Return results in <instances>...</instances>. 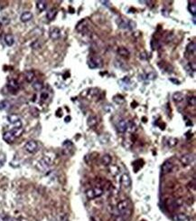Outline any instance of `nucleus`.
I'll use <instances>...</instances> for the list:
<instances>
[{
  "label": "nucleus",
  "mask_w": 196,
  "mask_h": 221,
  "mask_svg": "<svg viewBox=\"0 0 196 221\" xmlns=\"http://www.w3.org/2000/svg\"><path fill=\"white\" fill-rule=\"evenodd\" d=\"M117 209L124 220H127L131 217V206L127 199H123L118 202Z\"/></svg>",
  "instance_id": "nucleus-1"
},
{
  "label": "nucleus",
  "mask_w": 196,
  "mask_h": 221,
  "mask_svg": "<svg viewBox=\"0 0 196 221\" xmlns=\"http://www.w3.org/2000/svg\"><path fill=\"white\" fill-rule=\"evenodd\" d=\"M52 163V160L49 157L45 156V157H43L42 160H40L39 161H38V163L36 165V168L38 169V170L43 172V171L47 170L50 168Z\"/></svg>",
  "instance_id": "nucleus-2"
},
{
  "label": "nucleus",
  "mask_w": 196,
  "mask_h": 221,
  "mask_svg": "<svg viewBox=\"0 0 196 221\" xmlns=\"http://www.w3.org/2000/svg\"><path fill=\"white\" fill-rule=\"evenodd\" d=\"M102 194H103V190L100 188H93L86 191V196L89 199H94L96 198H100V196H102Z\"/></svg>",
  "instance_id": "nucleus-3"
},
{
  "label": "nucleus",
  "mask_w": 196,
  "mask_h": 221,
  "mask_svg": "<svg viewBox=\"0 0 196 221\" xmlns=\"http://www.w3.org/2000/svg\"><path fill=\"white\" fill-rule=\"evenodd\" d=\"M118 27L123 29H134L137 26V24L131 20H126V19H120L118 22Z\"/></svg>",
  "instance_id": "nucleus-4"
},
{
  "label": "nucleus",
  "mask_w": 196,
  "mask_h": 221,
  "mask_svg": "<svg viewBox=\"0 0 196 221\" xmlns=\"http://www.w3.org/2000/svg\"><path fill=\"white\" fill-rule=\"evenodd\" d=\"M7 121L9 123L14 125V128H21L22 127V121L19 116L15 114H10L7 116Z\"/></svg>",
  "instance_id": "nucleus-5"
},
{
  "label": "nucleus",
  "mask_w": 196,
  "mask_h": 221,
  "mask_svg": "<svg viewBox=\"0 0 196 221\" xmlns=\"http://www.w3.org/2000/svg\"><path fill=\"white\" fill-rule=\"evenodd\" d=\"M180 160H181V163H182L184 166L191 165V164L194 161V154H191V153L184 154V155H183V156L181 157Z\"/></svg>",
  "instance_id": "nucleus-6"
},
{
  "label": "nucleus",
  "mask_w": 196,
  "mask_h": 221,
  "mask_svg": "<svg viewBox=\"0 0 196 221\" xmlns=\"http://www.w3.org/2000/svg\"><path fill=\"white\" fill-rule=\"evenodd\" d=\"M25 149L29 153H35L38 150V143L35 141H29L25 143Z\"/></svg>",
  "instance_id": "nucleus-7"
},
{
  "label": "nucleus",
  "mask_w": 196,
  "mask_h": 221,
  "mask_svg": "<svg viewBox=\"0 0 196 221\" xmlns=\"http://www.w3.org/2000/svg\"><path fill=\"white\" fill-rule=\"evenodd\" d=\"M88 65L90 69H96V68H99L102 65V61L100 58L92 57L88 61Z\"/></svg>",
  "instance_id": "nucleus-8"
},
{
  "label": "nucleus",
  "mask_w": 196,
  "mask_h": 221,
  "mask_svg": "<svg viewBox=\"0 0 196 221\" xmlns=\"http://www.w3.org/2000/svg\"><path fill=\"white\" fill-rule=\"evenodd\" d=\"M7 89H8V91L11 93L15 94L17 93V91L19 90V84H18V82L15 80L12 79V80L9 81V82L7 84Z\"/></svg>",
  "instance_id": "nucleus-9"
},
{
  "label": "nucleus",
  "mask_w": 196,
  "mask_h": 221,
  "mask_svg": "<svg viewBox=\"0 0 196 221\" xmlns=\"http://www.w3.org/2000/svg\"><path fill=\"white\" fill-rule=\"evenodd\" d=\"M127 121H125V120H123V119H121V120H119L118 122H117V124H116V128H117V131H118V132H120V133H124V132H126L127 131Z\"/></svg>",
  "instance_id": "nucleus-10"
},
{
  "label": "nucleus",
  "mask_w": 196,
  "mask_h": 221,
  "mask_svg": "<svg viewBox=\"0 0 196 221\" xmlns=\"http://www.w3.org/2000/svg\"><path fill=\"white\" fill-rule=\"evenodd\" d=\"M120 183L124 188H130L131 186V178L127 173H124L120 178Z\"/></svg>",
  "instance_id": "nucleus-11"
},
{
  "label": "nucleus",
  "mask_w": 196,
  "mask_h": 221,
  "mask_svg": "<svg viewBox=\"0 0 196 221\" xmlns=\"http://www.w3.org/2000/svg\"><path fill=\"white\" fill-rule=\"evenodd\" d=\"M15 139H16V137L15 136V134L13 133L12 131L5 132L3 135V140L7 143H13L15 141Z\"/></svg>",
  "instance_id": "nucleus-12"
},
{
  "label": "nucleus",
  "mask_w": 196,
  "mask_h": 221,
  "mask_svg": "<svg viewBox=\"0 0 196 221\" xmlns=\"http://www.w3.org/2000/svg\"><path fill=\"white\" fill-rule=\"evenodd\" d=\"M173 168H174V164L171 162V161H165L163 166H162V172L163 174H168L170 173L172 170H173Z\"/></svg>",
  "instance_id": "nucleus-13"
},
{
  "label": "nucleus",
  "mask_w": 196,
  "mask_h": 221,
  "mask_svg": "<svg viewBox=\"0 0 196 221\" xmlns=\"http://www.w3.org/2000/svg\"><path fill=\"white\" fill-rule=\"evenodd\" d=\"M49 36H50V38L52 40H57L61 37V30L58 27H53V28L51 29Z\"/></svg>",
  "instance_id": "nucleus-14"
},
{
  "label": "nucleus",
  "mask_w": 196,
  "mask_h": 221,
  "mask_svg": "<svg viewBox=\"0 0 196 221\" xmlns=\"http://www.w3.org/2000/svg\"><path fill=\"white\" fill-rule=\"evenodd\" d=\"M118 84L124 90H128L129 89V86L131 84V82H130V80H129L128 77H125V78H123V79H121V80L118 81Z\"/></svg>",
  "instance_id": "nucleus-15"
},
{
  "label": "nucleus",
  "mask_w": 196,
  "mask_h": 221,
  "mask_svg": "<svg viewBox=\"0 0 196 221\" xmlns=\"http://www.w3.org/2000/svg\"><path fill=\"white\" fill-rule=\"evenodd\" d=\"M33 18V14L29 11H25L24 12L21 16H20V20L23 22V23H26V22H29L31 19Z\"/></svg>",
  "instance_id": "nucleus-16"
},
{
  "label": "nucleus",
  "mask_w": 196,
  "mask_h": 221,
  "mask_svg": "<svg viewBox=\"0 0 196 221\" xmlns=\"http://www.w3.org/2000/svg\"><path fill=\"white\" fill-rule=\"evenodd\" d=\"M173 99L175 103H181L184 101V95L183 93H180V92H176L173 94Z\"/></svg>",
  "instance_id": "nucleus-17"
},
{
  "label": "nucleus",
  "mask_w": 196,
  "mask_h": 221,
  "mask_svg": "<svg viewBox=\"0 0 196 221\" xmlns=\"http://www.w3.org/2000/svg\"><path fill=\"white\" fill-rule=\"evenodd\" d=\"M56 15H57V10H56L55 8L50 9V10L47 12V14H46V18H47L49 21H52V20H53V19L55 18Z\"/></svg>",
  "instance_id": "nucleus-18"
},
{
  "label": "nucleus",
  "mask_w": 196,
  "mask_h": 221,
  "mask_svg": "<svg viewBox=\"0 0 196 221\" xmlns=\"http://www.w3.org/2000/svg\"><path fill=\"white\" fill-rule=\"evenodd\" d=\"M5 43L6 44V45L8 46H12L15 43V38L14 36L11 35V34H7L5 36Z\"/></svg>",
  "instance_id": "nucleus-19"
},
{
  "label": "nucleus",
  "mask_w": 196,
  "mask_h": 221,
  "mask_svg": "<svg viewBox=\"0 0 196 221\" xmlns=\"http://www.w3.org/2000/svg\"><path fill=\"white\" fill-rule=\"evenodd\" d=\"M111 160H112V159H111L110 155H109V154H105V155L101 158V163H102L104 166H109V165L111 163Z\"/></svg>",
  "instance_id": "nucleus-20"
},
{
  "label": "nucleus",
  "mask_w": 196,
  "mask_h": 221,
  "mask_svg": "<svg viewBox=\"0 0 196 221\" xmlns=\"http://www.w3.org/2000/svg\"><path fill=\"white\" fill-rule=\"evenodd\" d=\"M173 220L174 221H185L187 220V216L185 214L183 213H179V214H175L173 217Z\"/></svg>",
  "instance_id": "nucleus-21"
},
{
  "label": "nucleus",
  "mask_w": 196,
  "mask_h": 221,
  "mask_svg": "<svg viewBox=\"0 0 196 221\" xmlns=\"http://www.w3.org/2000/svg\"><path fill=\"white\" fill-rule=\"evenodd\" d=\"M87 123H88V126L89 127H94V126H96L97 123H98L97 117L96 116H90V117H89Z\"/></svg>",
  "instance_id": "nucleus-22"
},
{
  "label": "nucleus",
  "mask_w": 196,
  "mask_h": 221,
  "mask_svg": "<svg viewBox=\"0 0 196 221\" xmlns=\"http://www.w3.org/2000/svg\"><path fill=\"white\" fill-rule=\"evenodd\" d=\"M46 6H47V5H46V2H44V1H37L36 2V7L40 12L44 11L46 9Z\"/></svg>",
  "instance_id": "nucleus-23"
},
{
  "label": "nucleus",
  "mask_w": 196,
  "mask_h": 221,
  "mask_svg": "<svg viewBox=\"0 0 196 221\" xmlns=\"http://www.w3.org/2000/svg\"><path fill=\"white\" fill-rule=\"evenodd\" d=\"M186 52L189 54H194L195 52V43L194 42H191L187 46H186Z\"/></svg>",
  "instance_id": "nucleus-24"
},
{
  "label": "nucleus",
  "mask_w": 196,
  "mask_h": 221,
  "mask_svg": "<svg viewBox=\"0 0 196 221\" xmlns=\"http://www.w3.org/2000/svg\"><path fill=\"white\" fill-rule=\"evenodd\" d=\"M10 106H11L10 103L8 101H6V100H4V101L0 102V110L1 111L7 110V109L10 108Z\"/></svg>",
  "instance_id": "nucleus-25"
},
{
  "label": "nucleus",
  "mask_w": 196,
  "mask_h": 221,
  "mask_svg": "<svg viewBox=\"0 0 196 221\" xmlns=\"http://www.w3.org/2000/svg\"><path fill=\"white\" fill-rule=\"evenodd\" d=\"M35 78V73L33 71H27L25 73V80L27 82H32Z\"/></svg>",
  "instance_id": "nucleus-26"
},
{
  "label": "nucleus",
  "mask_w": 196,
  "mask_h": 221,
  "mask_svg": "<svg viewBox=\"0 0 196 221\" xmlns=\"http://www.w3.org/2000/svg\"><path fill=\"white\" fill-rule=\"evenodd\" d=\"M33 88L35 90V91H42V88H43V84H42V82H40V81H36V82H35L34 83H33Z\"/></svg>",
  "instance_id": "nucleus-27"
},
{
  "label": "nucleus",
  "mask_w": 196,
  "mask_h": 221,
  "mask_svg": "<svg viewBox=\"0 0 196 221\" xmlns=\"http://www.w3.org/2000/svg\"><path fill=\"white\" fill-rule=\"evenodd\" d=\"M113 101L116 103H118V104H122L125 102V98L122 95H120V94H117V95H115L113 97Z\"/></svg>",
  "instance_id": "nucleus-28"
},
{
  "label": "nucleus",
  "mask_w": 196,
  "mask_h": 221,
  "mask_svg": "<svg viewBox=\"0 0 196 221\" xmlns=\"http://www.w3.org/2000/svg\"><path fill=\"white\" fill-rule=\"evenodd\" d=\"M118 53L119 55L121 56H128L129 55V51L127 49V48H124V47H120L118 48Z\"/></svg>",
  "instance_id": "nucleus-29"
},
{
  "label": "nucleus",
  "mask_w": 196,
  "mask_h": 221,
  "mask_svg": "<svg viewBox=\"0 0 196 221\" xmlns=\"http://www.w3.org/2000/svg\"><path fill=\"white\" fill-rule=\"evenodd\" d=\"M11 131L13 132V133L15 134V136L16 138L19 137V136H21V134H22L23 132H24V130H23L22 127H21V128H13Z\"/></svg>",
  "instance_id": "nucleus-30"
},
{
  "label": "nucleus",
  "mask_w": 196,
  "mask_h": 221,
  "mask_svg": "<svg viewBox=\"0 0 196 221\" xmlns=\"http://www.w3.org/2000/svg\"><path fill=\"white\" fill-rule=\"evenodd\" d=\"M188 10L190 11V13H191V14H193V15H194V16H195V14H196L195 2H193V5H192V4H190V5H188Z\"/></svg>",
  "instance_id": "nucleus-31"
},
{
  "label": "nucleus",
  "mask_w": 196,
  "mask_h": 221,
  "mask_svg": "<svg viewBox=\"0 0 196 221\" xmlns=\"http://www.w3.org/2000/svg\"><path fill=\"white\" fill-rule=\"evenodd\" d=\"M177 142H178V140L177 139H175V138H170L168 140V146L169 147H174V146H175L177 144Z\"/></svg>",
  "instance_id": "nucleus-32"
},
{
  "label": "nucleus",
  "mask_w": 196,
  "mask_h": 221,
  "mask_svg": "<svg viewBox=\"0 0 196 221\" xmlns=\"http://www.w3.org/2000/svg\"><path fill=\"white\" fill-rule=\"evenodd\" d=\"M187 102H188V104H189L190 106L194 107L196 105V99L194 96H191V97H189V98L187 99Z\"/></svg>",
  "instance_id": "nucleus-33"
},
{
  "label": "nucleus",
  "mask_w": 196,
  "mask_h": 221,
  "mask_svg": "<svg viewBox=\"0 0 196 221\" xmlns=\"http://www.w3.org/2000/svg\"><path fill=\"white\" fill-rule=\"evenodd\" d=\"M0 221H15L14 219H12L11 217L5 215V214H0Z\"/></svg>",
  "instance_id": "nucleus-34"
},
{
  "label": "nucleus",
  "mask_w": 196,
  "mask_h": 221,
  "mask_svg": "<svg viewBox=\"0 0 196 221\" xmlns=\"http://www.w3.org/2000/svg\"><path fill=\"white\" fill-rule=\"evenodd\" d=\"M5 160H6V157H5V154L1 152L0 153V167H3L4 164L5 163Z\"/></svg>",
  "instance_id": "nucleus-35"
},
{
  "label": "nucleus",
  "mask_w": 196,
  "mask_h": 221,
  "mask_svg": "<svg viewBox=\"0 0 196 221\" xmlns=\"http://www.w3.org/2000/svg\"><path fill=\"white\" fill-rule=\"evenodd\" d=\"M48 97H49V94H48L47 92H42V93H41V100L42 102H45L48 99Z\"/></svg>",
  "instance_id": "nucleus-36"
},
{
  "label": "nucleus",
  "mask_w": 196,
  "mask_h": 221,
  "mask_svg": "<svg viewBox=\"0 0 196 221\" xmlns=\"http://www.w3.org/2000/svg\"><path fill=\"white\" fill-rule=\"evenodd\" d=\"M31 47H32V48H34V49H39L40 47H41V44H40L39 41H38V40H36V41H35L34 43H32Z\"/></svg>",
  "instance_id": "nucleus-37"
},
{
  "label": "nucleus",
  "mask_w": 196,
  "mask_h": 221,
  "mask_svg": "<svg viewBox=\"0 0 196 221\" xmlns=\"http://www.w3.org/2000/svg\"><path fill=\"white\" fill-rule=\"evenodd\" d=\"M127 130L131 132H134L136 131V125L133 122H130V124L127 125Z\"/></svg>",
  "instance_id": "nucleus-38"
},
{
  "label": "nucleus",
  "mask_w": 196,
  "mask_h": 221,
  "mask_svg": "<svg viewBox=\"0 0 196 221\" xmlns=\"http://www.w3.org/2000/svg\"><path fill=\"white\" fill-rule=\"evenodd\" d=\"M0 22H1V24H3V25H7V24H9L10 20H9L8 18H6V17H2L1 20H0Z\"/></svg>",
  "instance_id": "nucleus-39"
},
{
  "label": "nucleus",
  "mask_w": 196,
  "mask_h": 221,
  "mask_svg": "<svg viewBox=\"0 0 196 221\" xmlns=\"http://www.w3.org/2000/svg\"><path fill=\"white\" fill-rule=\"evenodd\" d=\"M147 78L150 79V80H153V79L157 78V74H155V73H150V74H148L147 75Z\"/></svg>",
  "instance_id": "nucleus-40"
},
{
  "label": "nucleus",
  "mask_w": 196,
  "mask_h": 221,
  "mask_svg": "<svg viewBox=\"0 0 196 221\" xmlns=\"http://www.w3.org/2000/svg\"><path fill=\"white\" fill-rule=\"evenodd\" d=\"M169 81L170 82H174V84H176V85H179L181 82H180V81H178L177 79H174V78H170L169 79Z\"/></svg>",
  "instance_id": "nucleus-41"
},
{
  "label": "nucleus",
  "mask_w": 196,
  "mask_h": 221,
  "mask_svg": "<svg viewBox=\"0 0 196 221\" xmlns=\"http://www.w3.org/2000/svg\"><path fill=\"white\" fill-rule=\"evenodd\" d=\"M140 59H142V60H147V54H146V53H142V54H140Z\"/></svg>",
  "instance_id": "nucleus-42"
},
{
  "label": "nucleus",
  "mask_w": 196,
  "mask_h": 221,
  "mask_svg": "<svg viewBox=\"0 0 196 221\" xmlns=\"http://www.w3.org/2000/svg\"><path fill=\"white\" fill-rule=\"evenodd\" d=\"M69 121H71V117L70 116H67L65 118V122H69Z\"/></svg>",
  "instance_id": "nucleus-43"
}]
</instances>
